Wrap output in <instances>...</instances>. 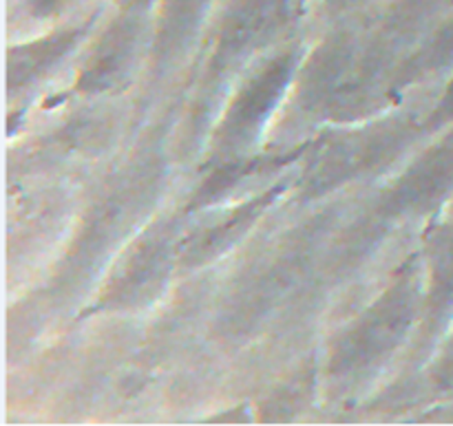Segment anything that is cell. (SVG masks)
<instances>
[{"mask_svg": "<svg viewBox=\"0 0 453 426\" xmlns=\"http://www.w3.org/2000/svg\"><path fill=\"white\" fill-rule=\"evenodd\" d=\"M442 110H445L447 115H453V82H451V87H449V93H447V97H445V104H442Z\"/></svg>", "mask_w": 453, "mask_h": 426, "instance_id": "obj_1", "label": "cell"}]
</instances>
